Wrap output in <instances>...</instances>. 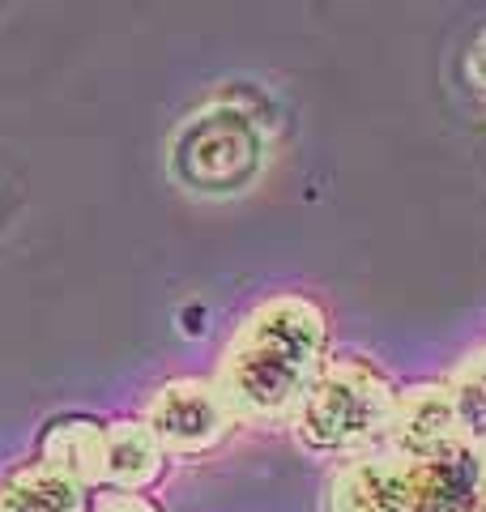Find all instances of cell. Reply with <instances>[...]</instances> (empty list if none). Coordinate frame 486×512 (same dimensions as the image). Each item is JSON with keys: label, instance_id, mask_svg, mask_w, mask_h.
Returning <instances> with one entry per match:
<instances>
[{"label": "cell", "instance_id": "obj_1", "mask_svg": "<svg viewBox=\"0 0 486 512\" xmlns=\"http://www.w3.org/2000/svg\"><path fill=\"white\" fill-rule=\"evenodd\" d=\"M329 359V308L307 291H273L239 312L209 380L239 427H286Z\"/></svg>", "mask_w": 486, "mask_h": 512}, {"label": "cell", "instance_id": "obj_8", "mask_svg": "<svg viewBox=\"0 0 486 512\" xmlns=\"http://www.w3.org/2000/svg\"><path fill=\"white\" fill-rule=\"evenodd\" d=\"M171 470L158 436L141 414H120L107 423L103 444V487L111 491H154Z\"/></svg>", "mask_w": 486, "mask_h": 512}, {"label": "cell", "instance_id": "obj_9", "mask_svg": "<svg viewBox=\"0 0 486 512\" xmlns=\"http://www.w3.org/2000/svg\"><path fill=\"white\" fill-rule=\"evenodd\" d=\"M103 444H107V423L90 419V414H60L39 431L35 457L56 474L73 478L77 487L99 491L103 487Z\"/></svg>", "mask_w": 486, "mask_h": 512}, {"label": "cell", "instance_id": "obj_10", "mask_svg": "<svg viewBox=\"0 0 486 512\" xmlns=\"http://www.w3.org/2000/svg\"><path fill=\"white\" fill-rule=\"evenodd\" d=\"M0 512H90V491L30 457L0 474Z\"/></svg>", "mask_w": 486, "mask_h": 512}, {"label": "cell", "instance_id": "obj_4", "mask_svg": "<svg viewBox=\"0 0 486 512\" xmlns=\"http://www.w3.org/2000/svg\"><path fill=\"white\" fill-rule=\"evenodd\" d=\"M141 419L150 423L162 453L171 461H205L235 436V414L222 402L209 376H167L141 402Z\"/></svg>", "mask_w": 486, "mask_h": 512}, {"label": "cell", "instance_id": "obj_6", "mask_svg": "<svg viewBox=\"0 0 486 512\" xmlns=\"http://www.w3.org/2000/svg\"><path fill=\"white\" fill-rule=\"evenodd\" d=\"M329 512H410L405 500V461L380 453H363L350 461H333L324 478Z\"/></svg>", "mask_w": 486, "mask_h": 512}, {"label": "cell", "instance_id": "obj_2", "mask_svg": "<svg viewBox=\"0 0 486 512\" xmlns=\"http://www.w3.org/2000/svg\"><path fill=\"white\" fill-rule=\"evenodd\" d=\"M273 158V111L261 90H214L175 124L167 171L192 197H243L261 184Z\"/></svg>", "mask_w": 486, "mask_h": 512}, {"label": "cell", "instance_id": "obj_11", "mask_svg": "<svg viewBox=\"0 0 486 512\" xmlns=\"http://www.w3.org/2000/svg\"><path fill=\"white\" fill-rule=\"evenodd\" d=\"M90 512H167L150 491H90Z\"/></svg>", "mask_w": 486, "mask_h": 512}, {"label": "cell", "instance_id": "obj_5", "mask_svg": "<svg viewBox=\"0 0 486 512\" xmlns=\"http://www.w3.org/2000/svg\"><path fill=\"white\" fill-rule=\"evenodd\" d=\"M469 427L444 376L410 380L397 389L393 423H388L384 453L397 461H435L469 448Z\"/></svg>", "mask_w": 486, "mask_h": 512}, {"label": "cell", "instance_id": "obj_12", "mask_svg": "<svg viewBox=\"0 0 486 512\" xmlns=\"http://www.w3.org/2000/svg\"><path fill=\"white\" fill-rule=\"evenodd\" d=\"M465 82L486 103V26L478 30L474 43H469V52H465Z\"/></svg>", "mask_w": 486, "mask_h": 512}, {"label": "cell", "instance_id": "obj_7", "mask_svg": "<svg viewBox=\"0 0 486 512\" xmlns=\"http://www.w3.org/2000/svg\"><path fill=\"white\" fill-rule=\"evenodd\" d=\"M478 444L435 461H405L410 512H478Z\"/></svg>", "mask_w": 486, "mask_h": 512}, {"label": "cell", "instance_id": "obj_3", "mask_svg": "<svg viewBox=\"0 0 486 512\" xmlns=\"http://www.w3.org/2000/svg\"><path fill=\"white\" fill-rule=\"evenodd\" d=\"M401 384L388 367L367 350H346L324 363L303 402L290 419V431L303 453L320 461H350L363 453H380L388 440Z\"/></svg>", "mask_w": 486, "mask_h": 512}]
</instances>
